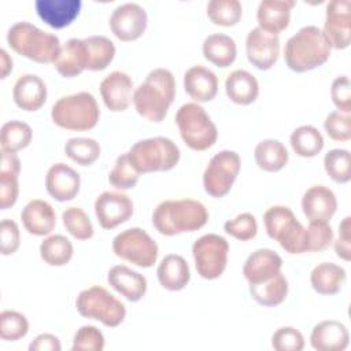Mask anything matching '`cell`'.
Masks as SVG:
<instances>
[{
	"label": "cell",
	"instance_id": "1",
	"mask_svg": "<svg viewBox=\"0 0 351 351\" xmlns=\"http://www.w3.org/2000/svg\"><path fill=\"white\" fill-rule=\"evenodd\" d=\"M176 97V80L167 69H154L133 93V104L140 117L159 123L165 119Z\"/></svg>",
	"mask_w": 351,
	"mask_h": 351
},
{
	"label": "cell",
	"instance_id": "2",
	"mask_svg": "<svg viewBox=\"0 0 351 351\" xmlns=\"http://www.w3.org/2000/svg\"><path fill=\"white\" fill-rule=\"evenodd\" d=\"M330 49L324 32L308 25L289 37L284 48V59L292 71L304 73L322 66L329 59Z\"/></svg>",
	"mask_w": 351,
	"mask_h": 351
},
{
	"label": "cell",
	"instance_id": "3",
	"mask_svg": "<svg viewBox=\"0 0 351 351\" xmlns=\"http://www.w3.org/2000/svg\"><path fill=\"white\" fill-rule=\"evenodd\" d=\"M208 221L203 203L193 199L163 200L152 213V225L163 236L195 232Z\"/></svg>",
	"mask_w": 351,
	"mask_h": 351
},
{
	"label": "cell",
	"instance_id": "4",
	"mask_svg": "<svg viewBox=\"0 0 351 351\" xmlns=\"http://www.w3.org/2000/svg\"><path fill=\"white\" fill-rule=\"evenodd\" d=\"M7 43L18 55L37 63H53L60 51V41L55 34L29 22L12 25L7 33Z\"/></svg>",
	"mask_w": 351,
	"mask_h": 351
},
{
	"label": "cell",
	"instance_id": "5",
	"mask_svg": "<svg viewBox=\"0 0 351 351\" xmlns=\"http://www.w3.org/2000/svg\"><path fill=\"white\" fill-rule=\"evenodd\" d=\"M53 123L71 132L93 129L100 118V108L89 92H78L60 97L51 108Z\"/></svg>",
	"mask_w": 351,
	"mask_h": 351
},
{
	"label": "cell",
	"instance_id": "6",
	"mask_svg": "<svg viewBox=\"0 0 351 351\" xmlns=\"http://www.w3.org/2000/svg\"><path fill=\"white\" fill-rule=\"evenodd\" d=\"M128 156L133 167L140 174H145L174 169L181 154L173 140L158 136L134 143L128 151Z\"/></svg>",
	"mask_w": 351,
	"mask_h": 351
},
{
	"label": "cell",
	"instance_id": "7",
	"mask_svg": "<svg viewBox=\"0 0 351 351\" xmlns=\"http://www.w3.org/2000/svg\"><path fill=\"white\" fill-rule=\"evenodd\" d=\"M176 123L181 138L193 151H206L217 141V126L206 110L197 103L182 104L177 110Z\"/></svg>",
	"mask_w": 351,
	"mask_h": 351
},
{
	"label": "cell",
	"instance_id": "8",
	"mask_svg": "<svg viewBox=\"0 0 351 351\" xmlns=\"http://www.w3.org/2000/svg\"><path fill=\"white\" fill-rule=\"evenodd\" d=\"M266 233L288 254L306 252V228L287 206H273L263 215Z\"/></svg>",
	"mask_w": 351,
	"mask_h": 351
},
{
	"label": "cell",
	"instance_id": "9",
	"mask_svg": "<svg viewBox=\"0 0 351 351\" xmlns=\"http://www.w3.org/2000/svg\"><path fill=\"white\" fill-rule=\"evenodd\" d=\"M75 307L80 315L101 322L107 328L121 325L126 317V308L106 288L95 285L78 293Z\"/></svg>",
	"mask_w": 351,
	"mask_h": 351
},
{
	"label": "cell",
	"instance_id": "10",
	"mask_svg": "<svg viewBox=\"0 0 351 351\" xmlns=\"http://www.w3.org/2000/svg\"><path fill=\"white\" fill-rule=\"evenodd\" d=\"M114 254L138 267H152L158 259L156 241L143 229L130 228L118 233L112 240Z\"/></svg>",
	"mask_w": 351,
	"mask_h": 351
},
{
	"label": "cell",
	"instance_id": "11",
	"mask_svg": "<svg viewBox=\"0 0 351 351\" xmlns=\"http://www.w3.org/2000/svg\"><path fill=\"white\" fill-rule=\"evenodd\" d=\"M229 244L225 237L207 233L192 245V255L197 274L204 280H215L222 276L228 263Z\"/></svg>",
	"mask_w": 351,
	"mask_h": 351
},
{
	"label": "cell",
	"instance_id": "12",
	"mask_svg": "<svg viewBox=\"0 0 351 351\" xmlns=\"http://www.w3.org/2000/svg\"><path fill=\"white\" fill-rule=\"evenodd\" d=\"M240 165V156L234 151L225 149L215 154L203 173L204 191L217 199L228 195L239 176Z\"/></svg>",
	"mask_w": 351,
	"mask_h": 351
},
{
	"label": "cell",
	"instance_id": "13",
	"mask_svg": "<svg viewBox=\"0 0 351 351\" xmlns=\"http://www.w3.org/2000/svg\"><path fill=\"white\" fill-rule=\"evenodd\" d=\"M148 16L145 10L137 3H125L118 5L110 16V27L121 41H134L143 36L147 29Z\"/></svg>",
	"mask_w": 351,
	"mask_h": 351
},
{
	"label": "cell",
	"instance_id": "14",
	"mask_svg": "<svg viewBox=\"0 0 351 351\" xmlns=\"http://www.w3.org/2000/svg\"><path fill=\"white\" fill-rule=\"evenodd\" d=\"M351 1L333 0L326 5L324 34L335 49H344L350 45L351 32Z\"/></svg>",
	"mask_w": 351,
	"mask_h": 351
},
{
	"label": "cell",
	"instance_id": "15",
	"mask_svg": "<svg viewBox=\"0 0 351 351\" xmlns=\"http://www.w3.org/2000/svg\"><path fill=\"white\" fill-rule=\"evenodd\" d=\"M245 52L250 63L259 70H269L280 55V38L277 34L254 27L245 38Z\"/></svg>",
	"mask_w": 351,
	"mask_h": 351
},
{
	"label": "cell",
	"instance_id": "16",
	"mask_svg": "<svg viewBox=\"0 0 351 351\" xmlns=\"http://www.w3.org/2000/svg\"><path fill=\"white\" fill-rule=\"evenodd\" d=\"M95 214L103 229H114L133 215L130 197L121 192H103L95 202Z\"/></svg>",
	"mask_w": 351,
	"mask_h": 351
},
{
	"label": "cell",
	"instance_id": "17",
	"mask_svg": "<svg viewBox=\"0 0 351 351\" xmlns=\"http://www.w3.org/2000/svg\"><path fill=\"white\" fill-rule=\"evenodd\" d=\"M133 81L123 71H112L100 82L104 106L112 112L125 111L133 100Z\"/></svg>",
	"mask_w": 351,
	"mask_h": 351
},
{
	"label": "cell",
	"instance_id": "18",
	"mask_svg": "<svg viewBox=\"0 0 351 351\" xmlns=\"http://www.w3.org/2000/svg\"><path fill=\"white\" fill-rule=\"evenodd\" d=\"M81 186L80 174L64 163L52 165L45 176L47 192L58 202L73 200Z\"/></svg>",
	"mask_w": 351,
	"mask_h": 351
},
{
	"label": "cell",
	"instance_id": "19",
	"mask_svg": "<svg viewBox=\"0 0 351 351\" xmlns=\"http://www.w3.org/2000/svg\"><path fill=\"white\" fill-rule=\"evenodd\" d=\"M302 210L308 221L328 222L337 210L333 191L325 185L308 188L302 197Z\"/></svg>",
	"mask_w": 351,
	"mask_h": 351
},
{
	"label": "cell",
	"instance_id": "20",
	"mask_svg": "<svg viewBox=\"0 0 351 351\" xmlns=\"http://www.w3.org/2000/svg\"><path fill=\"white\" fill-rule=\"evenodd\" d=\"M81 0H36L34 7L40 19L53 29H63L80 15Z\"/></svg>",
	"mask_w": 351,
	"mask_h": 351
},
{
	"label": "cell",
	"instance_id": "21",
	"mask_svg": "<svg viewBox=\"0 0 351 351\" xmlns=\"http://www.w3.org/2000/svg\"><path fill=\"white\" fill-rule=\"evenodd\" d=\"M281 266L282 259L276 251L270 248H259L244 262L243 274L248 284H259L281 271Z\"/></svg>",
	"mask_w": 351,
	"mask_h": 351
},
{
	"label": "cell",
	"instance_id": "22",
	"mask_svg": "<svg viewBox=\"0 0 351 351\" xmlns=\"http://www.w3.org/2000/svg\"><path fill=\"white\" fill-rule=\"evenodd\" d=\"M107 282L129 302H138L147 292V278L125 265L111 267Z\"/></svg>",
	"mask_w": 351,
	"mask_h": 351
},
{
	"label": "cell",
	"instance_id": "23",
	"mask_svg": "<svg viewBox=\"0 0 351 351\" xmlns=\"http://www.w3.org/2000/svg\"><path fill=\"white\" fill-rule=\"evenodd\" d=\"M348 341L350 335L346 325L336 319L318 322L310 335V344L318 351H343Z\"/></svg>",
	"mask_w": 351,
	"mask_h": 351
},
{
	"label": "cell",
	"instance_id": "24",
	"mask_svg": "<svg viewBox=\"0 0 351 351\" xmlns=\"http://www.w3.org/2000/svg\"><path fill=\"white\" fill-rule=\"evenodd\" d=\"M23 228L33 236H47L56 225L53 207L41 199L30 200L21 211Z\"/></svg>",
	"mask_w": 351,
	"mask_h": 351
},
{
	"label": "cell",
	"instance_id": "25",
	"mask_svg": "<svg viewBox=\"0 0 351 351\" xmlns=\"http://www.w3.org/2000/svg\"><path fill=\"white\" fill-rule=\"evenodd\" d=\"M15 104L25 111L40 110L47 100V86L36 74L21 75L12 89Z\"/></svg>",
	"mask_w": 351,
	"mask_h": 351
},
{
	"label": "cell",
	"instance_id": "26",
	"mask_svg": "<svg viewBox=\"0 0 351 351\" xmlns=\"http://www.w3.org/2000/svg\"><path fill=\"white\" fill-rule=\"evenodd\" d=\"M184 89L195 101L207 103L218 92V78L211 70L197 64L185 71Z\"/></svg>",
	"mask_w": 351,
	"mask_h": 351
},
{
	"label": "cell",
	"instance_id": "27",
	"mask_svg": "<svg viewBox=\"0 0 351 351\" xmlns=\"http://www.w3.org/2000/svg\"><path fill=\"white\" fill-rule=\"evenodd\" d=\"M295 7L293 0H265L261 1L256 11L259 27L277 34L289 25L291 10Z\"/></svg>",
	"mask_w": 351,
	"mask_h": 351
},
{
	"label": "cell",
	"instance_id": "28",
	"mask_svg": "<svg viewBox=\"0 0 351 351\" xmlns=\"http://www.w3.org/2000/svg\"><path fill=\"white\" fill-rule=\"evenodd\" d=\"M19 173H21V162L16 154L1 151V165H0V208L1 210H7L12 207L18 199Z\"/></svg>",
	"mask_w": 351,
	"mask_h": 351
},
{
	"label": "cell",
	"instance_id": "29",
	"mask_svg": "<svg viewBox=\"0 0 351 351\" xmlns=\"http://www.w3.org/2000/svg\"><path fill=\"white\" fill-rule=\"evenodd\" d=\"M86 48L84 40L70 38L60 47L53 66L62 77L73 78L86 69Z\"/></svg>",
	"mask_w": 351,
	"mask_h": 351
},
{
	"label": "cell",
	"instance_id": "30",
	"mask_svg": "<svg viewBox=\"0 0 351 351\" xmlns=\"http://www.w3.org/2000/svg\"><path fill=\"white\" fill-rule=\"evenodd\" d=\"M156 276L159 284L165 289L173 292L184 289L191 280L188 262L177 254H169L160 261L156 269Z\"/></svg>",
	"mask_w": 351,
	"mask_h": 351
},
{
	"label": "cell",
	"instance_id": "31",
	"mask_svg": "<svg viewBox=\"0 0 351 351\" xmlns=\"http://www.w3.org/2000/svg\"><path fill=\"white\" fill-rule=\"evenodd\" d=\"M346 270L332 262H322L317 265L310 273V282L313 289L319 295H336L341 291L346 282Z\"/></svg>",
	"mask_w": 351,
	"mask_h": 351
},
{
	"label": "cell",
	"instance_id": "32",
	"mask_svg": "<svg viewBox=\"0 0 351 351\" xmlns=\"http://www.w3.org/2000/svg\"><path fill=\"white\" fill-rule=\"evenodd\" d=\"M225 90L233 103L247 106L256 100L259 95V84L247 70H234L225 81Z\"/></svg>",
	"mask_w": 351,
	"mask_h": 351
},
{
	"label": "cell",
	"instance_id": "33",
	"mask_svg": "<svg viewBox=\"0 0 351 351\" xmlns=\"http://www.w3.org/2000/svg\"><path fill=\"white\" fill-rule=\"evenodd\" d=\"M203 55L204 58L218 67L230 66L237 55V47L234 40L223 33L210 34L203 41Z\"/></svg>",
	"mask_w": 351,
	"mask_h": 351
},
{
	"label": "cell",
	"instance_id": "34",
	"mask_svg": "<svg viewBox=\"0 0 351 351\" xmlns=\"http://www.w3.org/2000/svg\"><path fill=\"white\" fill-rule=\"evenodd\" d=\"M250 295L251 298L261 306L274 307L281 304L288 295V281L285 276L278 271L271 278L259 282L250 284Z\"/></svg>",
	"mask_w": 351,
	"mask_h": 351
},
{
	"label": "cell",
	"instance_id": "35",
	"mask_svg": "<svg viewBox=\"0 0 351 351\" xmlns=\"http://www.w3.org/2000/svg\"><path fill=\"white\" fill-rule=\"evenodd\" d=\"M254 158L259 169L269 173L280 171L288 163V151L282 143L274 138L262 140L254 149Z\"/></svg>",
	"mask_w": 351,
	"mask_h": 351
},
{
	"label": "cell",
	"instance_id": "36",
	"mask_svg": "<svg viewBox=\"0 0 351 351\" xmlns=\"http://www.w3.org/2000/svg\"><path fill=\"white\" fill-rule=\"evenodd\" d=\"M86 48V69L90 71H101L112 62L115 56L114 43L104 36H89L84 38Z\"/></svg>",
	"mask_w": 351,
	"mask_h": 351
},
{
	"label": "cell",
	"instance_id": "37",
	"mask_svg": "<svg viewBox=\"0 0 351 351\" xmlns=\"http://www.w3.org/2000/svg\"><path fill=\"white\" fill-rule=\"evenodd\" d=\"M291 147L296 155L302 158H314L324 148V137L319 130L311 125L296 128L291 137Z\"/></svg>",
	"mask_w": 351,
	"mask_h": 351
},
{
	"label": "cell",
	"instance_id": "38",
	"mask_svg": "<svg viewBox=\"0 0 351 351\" xmlns=\"http://www.w3.org/2000/svg\"><path fill=\"white\" fill-rule=\"evenodd\" d=\"M40 256L49 266H64L73 258V244L63 234H52L40 244Z\"/></svg>",
	"mask_w": 351,
	"mask_h": 351
},
{
	"label": "cell",
	"instance_id": "39",
	"mask_svg": "<svg viewBox=\"0 0 351 351\" xmlns=\"http://www.w3.org/2000/svg\"><path fill=\"white\" fill-rule=\"evenodd\" d=\"M32 136V128L26 122L8 121L1 126L0 132L1 151L18 152L30 144Z\"/></svg>",
	"mask_w": 351,
	"mask_h": 351
},
{
	"label": "cell",
	"instance_id": "40",
	"mask_svg": "<svg viewBox=\"0 0 351 351\" xmlns=\"http://www.w3.org/2000/svg\"><path fill=\"white\" fill-rule=\"evenodd\" d=\"M64 154L80 166H90L100 156V144L95 138L74 137L64 144Z\"/></svg>",
	"mask_w": 351,
	"mask_h": 351
},
{
	"label": "cell",
	"instance_id": "41",
	"mask_svg": "<svg viewBox=\"0 0 351 351\" xmlns=\"http://www.w3.org/2000/svg\"><path fill=\"white\" fill-rule=\"evenodd\" d=\"M243 14L239 0H211L207 3V16L214 25L230 27L234 26Z\"/></svg>",
	"mask_w": 351,
	"mask_h": 351
},
{
	"label": "cell",
	"instance_id": "42",
	"mask_svg": "<svg viewBox=\"0 0 351 351\" xmlns=\"http://www.w3.org/2000/svg\"><path fill=\"white\" fill-rule=\"evenodd\" d=\"M324 167L326 174L339 184H346L351 178V159L347 149L335 148L325 154Z\"/></svg>",
	"mask_w": 351,
	"mask_h": 351
},
{
	"label": "cell",
	"instance_id": "43",
	"mask_svg": "<svg viewBox=\"0 0 351 351\" xmlns=\"http://www.w3.org/2000/svg\"><path fill=\"white\" fill-rule=\"evenodd\" d=\"M138 177H140V173L130 163L128 152H125L117 158L112 170L108 173L110 184L114 188L121 189V191L134 188L138 181Z\"/></svg>",
	"mask_w": 351,
	"mask_h": 351
},
{
	"label": "cell",
	"instance_id": "44",
	"mask_svg": "<svg viewBox=\"0 0 351 351\" xmlns=\"http://www.w3.org/2000/svg\"><path fill=\"white\" fill-rule=\"evenodd\" d=\"M66 230L77 240H88L93 236V226L88 214L80 207H69L62 213Z\"/></svg>",
	"mask_w": 351,
	"mask_h": 351
},
{
	"label": "cell",
	"instance_id": "45",
	"mask_svg": "<svg viewBox=\"0 0 351 351\" xmlns=\"http://www.w3.org/2000/svg\"><path fill=\"white\" fill-rule=\"evenodd\" d=\"M29 322L22 313L4 310L0 314V337L8 341H16L26 336Z\"/></svg>",
	"mask_w": 351,
	"mask_h": 351
},
{
	"label": "cell",
	"instance_id": "46",
	"mask_svg": "<svg viewBox=\"0 0 351 351\" xmlns=\"http://www.w3.org/2000/svg\"><path fill=\"white\" fill-rule=\"evenodd\" d=\"M333 241V230L328 222L310 221L306 228V252L326 250Z\"/></svg>",
	"mask_w": 351,
	"mask_h": 351
},
{
	"label": "cell",
	"instance_id": "47",
	"mask_svg": "<svg viewBox=\"0 0 351 351\" xmlns=\"http://www.w3.org/2000/svg\"><path fill=\"white\" fill-rule=\"evenodd\" d=\"M223 229L232 237L240 241H248L258 233V223L251 213H241L236 218L225 222Z\"/></svg>",
	"mask_w": 351,
	"mask_h": 351
},
{
	"label": "cell",
	"instance_id": "48",
	"mask_svg": "<svg viewBox=\"0 0 351 351\" xmlns=\"http://www.w3.org/2000/svg\"><path fill=\"white\" fill-rule=\"evenodd\" d=\"M104 348V336L93 325L81 326L73 339V351H101Z\"/></svg>",
	"mask_w": 351,
	"mask_h": 351
},
{
	"label": "cell",
	"instance_id": "49",
	"mask_svg": "<svg viewBox=\"0 0 351 351\" xmlns=\"http://www.w3.org/2000/svg\"><path fill=\"white\" fill-rule=\"evenodd\" d=\"M326 134L335 141H348L351 138V117L340 111H332L324 121Z\"/></svg>",
	"mask_w": 351,
	"mask_h": 351
},
{
	"label": "cell",
	"instance_id": "50",
	"mask_svg": "<svg viewBox=\"0 0 351 351\" xmlns=\"http://www.w3.org/2000/svg\"><path fill=\"white\" fill-rule=\"evenodd\" d=\"M271 347L277 351H302L304 348V337L296 328L282 326L273 333Z\"/></svg>",
	"mask_w": 351,
	"mask_h": 351
},
{
	"label": "cell",
	"instance_id": "51",
	"mask_svg": "<svg viewBox=\"0 0 351 351\" xmlns=\"http://www.w3.org/2000/svg\"><path fill=\"white\" fill-rule=\"evenodd\" d=\"M330 97L340 112L350 114L351 111V85L347 75H340L333 80Z\"/></svg>",
	"mask_w": 351,
	"mask_h": 351
},
{
	"label": "cell",
	"instance_id": "52",
	"mask_svg": "<svg viewBox=\"0 0 351 351\" xmlns=\"http://www.w3.org/2000/svg\"><path fill=\"white\" fill-rule=\"evenodd\" d=\"M0 250L3 255H12L19 248V228L12 219H3L0 225Z\"/></svg>",
	"mask_w": 351,
	"mask_h": 351
},
{
	"label": "cell",
	"instance_id": "53",
	"mask_svg": "<svg viewBox=\"0 0 351 351\" xmlns=\"http://www.w3.org/2000/svg\"><path fill=\"white\" fill-rule=\"evenodd\" d=\"M351 218L346 217L340 223H339V239L335 241V252L339 258L344 261H350V243H351V236H350V225Z\"/></svg>",
	"mask_w": 351,
	"mask_h": 351
},
{
	"label": "cell",
	"instance_id": "54",
	"mask_svg": "<svg viewBox=\"0 0 351 351\" xmlns=\"http://www.w3.org/2000/svg\"><path fill=\"white\" fill-rule=\"evenodd\" d=\"M29 350L30 351H60L62 346L56 336L51 333H41L29 344Z\"/></svg>",
	"mask_w": 351,
	"mask_h": 351
},
{
	"label": "cell",
	"instance_id": "55",
	"mask_svg": "<svg viewBox=\"0 0 351 351\" xmlns=\"http://www.w3.org/2000/svg\"><path fill=\"white\" fill-rule=\"evenodd\" d=\"M0 67H1V78L4 80L12 70V59L5 49H0Z\"/></svg>",
	"mask_w": 351,
	"mask_h": 351
}]
</instances>
